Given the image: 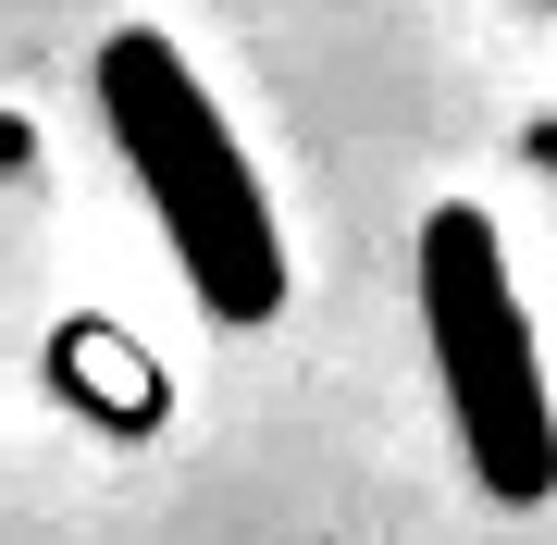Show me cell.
Returning a JSON list of instances; mask_svg holds the SVG:
<instances>
[{
	"instance_id": "6da1fadb",
	"label": "cell",
	"mask_w": 557,
	"mask_h": 545,
	"mask_svg": "<svg viewBox=\"0 0 557 545\" xmlns=\"http://www.w3.org/2000/svg\"><path fill=\"white\" fill-rule=\"evenodd\" d=\"M100 124L124 149V174L149 186L161 236H174V273L211 323L260 335L285 310V236H273V199H260L236 124L211 112V87L186 75V50L161 25H124L100 50Z\"/></svg>"
},
{
	"instance_id": "7a4b0ae2",
	"label": "cell",
	"mask_w": 557,
	"mask_h": 545,
	"mask_svg": "<svg viewBox=\"0 0 557 545\" xmlns=\"http://www.w3.org/2000/svg\"><path fill=\"white\" fill-rule=\"evenodd\" d=\"M409 298H421V347H434L446 422L471 446L483 496L545 508L557 496V409H545V360H533V310H520V285H508V236L471 199L421 211Z\"/></svg>"
}]
</instances>
